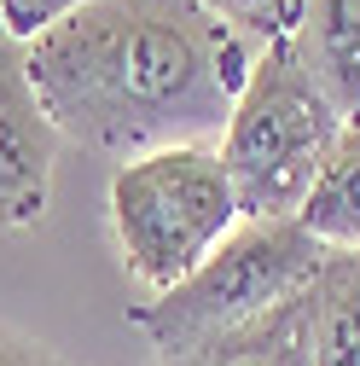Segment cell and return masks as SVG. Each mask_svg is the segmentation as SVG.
Masks as SVG:
<instances>
[{
  "label": "cell",
  "mask_w": 360,
  "mask_h": 366,
  "mask_svg": "<svg viewBox=\"0 0 360 366\" xmlns=\"http://www.w3.org/2000/svg\"><path fill=\"white\" fill-rule=\"evenodd\" d=\"M64 140L105 157L221 146L256 41L204 0H87L24 41Z\"/></svg>",
  "instance_id": "6da1fadb"
},
{
  "label": "cell",
  "mask_w": 360,
  "mask_h": 366,
  "mask_svg": "<svg viewBox=\"0 0 360 366\" xmlns=\"http://www.w3.org/2000/svg\"><path fill=\"white\" fill-rule=\"evenodd\" d=\"M337 134H343V111L302 64L296 41L285 35L256 47V64L233 99L227 134H221V163L233 174L239 215L291 221L314 192V174L331 157Z\"/></svg>",
  "instance_id": "7a4b0ae2"
},
{
  "label": "cell",
  "mask_w": 360,
  "mask_h": 366,
  "mask_svg": "<svg viewBox=\"0 0 360 366\" xmlns=\"http://www.w3.org/2000/svg\"><path fill=\"white\" fill-rule=\"evenodd\" d=\"M239 221L244 215H239L233 174L221 163V146L146 152L116 163L111 174V233L122 267L151 297L198 273Z\"/></svg>",
  "instance_id": "3957f363"
},
{
  "label": "cell",
  "mask_w": 360,
  "mask_h": 366,
  "mask_svg": "<svg viewBox=\"0 0 360 366\" xmlns=\"http://www.w3.org/2000/svg\"><path fill=\"white\" fill-rule=\"evenodd\" d=\"M320 256H326V244L296 215L291 221H239L198 273H186L174 291H157L151 302L134 308V326L151 337L157 360H180V355L261 320L267 308L291 302L314 280Z\"/></svg>",
  "instance_id": "277c9868"
},
{
  "label": "cell",
  "mask_w": 360,
  "mask_h": 366,
  "mask_svg": "<svg viewBox=\"0 0 360 366\" xmlns=\"http://www.w3.org/2000/svg\"><path fill=\"white\" fill-rule=\"evenodd\" d=\"M59 140L29 81V53L0 18V227H35L53 204Z\"/></svg>",
  "instance_id": "5b68a950"
},
{
  "label": "cell",
  "mask_w": 360,
  "mask_h": 366,
  "mask_svg": "<svg viewBox=\"0 0 360 366\" xmlns=\"http://www.w3.org/2000/svg\"><path fill=\"white\" fill-rule=\"evenodd\" d=\"M308 366H360V250H326L302 291Z\"/></svg>",
  "instance_id": "8992f818"
},
{
  "label": "cell",
  "mask_w": 360,
  "mask_h": 366,
  "mask_svg": "<svg viewBox=\"0 0 360 366\" xmlns=\"http://www.w3.org/2000/svg\"><path fill=\"white\" fill-rule=\"evenodd\" d=\"M291 41L314 81L343 111V122L360 117V0H308Z\"/></svg>",
  "instance_id": "52a82bcc"
},
{
  "label": "cell",
  "mask_w": 360,
  "mask_h": 366,
  "mask_svg": "<svg viewBox=\"0 0 360 366\" xmlns=\"http://www.w3.org/2000/svg\"><path fill=\"white\" fill-rule=\"evenodd\" d=\"M296 221L326 250H360V117L343 122L331 157L314 174V192L302 198Z\"/></svg>",
  "instance_id": "ba28073f"
},
{
  "label": "cell",
  "mask_w": 360,
  "mask_h": 366,
  "mask_svg": "<svg viewBox=\"0 0 360 366\" xmlns=\"http://www.w3.org/2000/svg\"><path fill=\"white\" fill-rule=\"evenodd\" d=\"M308 291V285H302ZM302 291L279 308H267L250 326L215 337L180 360H157V366H308V337H302Z\"/></svg>",
  "instance_id": "9c48e42d"
},
{
  "label": "cell",
  "mask_w": 360,
  "mask_h": 366,
  "mask_svg": "<svg viewBox=\"0 0 360 366\" xmlns=\"http://www.w3.org/2000/svg\"><path fill=\"white\" fill-rule=\"evenodd\" d=\"M204 6H215L233 29H244L256 47H267V41H285V35L302 24V6H308V0H204Z\"/></svg>",
  "instance_id": "30bf717a"
},
{
  "label": "cell",
  "mask_w": 360,
  "mask_h": 366,
  "mask_svg": "<svg viewBox=\"0 0 360 366\" xmlns=\"http://www.w3.org/2000/svg\"><path fill=\"white\" fill-rule=\"evenodd\" d=\"M76 6H87V0H0V18H6V29L18 41H35L41 29H53L59 18H70Z\"/></svg>",
  "instance_id": "8fae6325"
},
{
  "label": "cell",
  "mask_w": 360,
  "mask_h": 366,
  "mask_svg": "<svg viewBox=\"0 0 360 366\" xmlns=\"http://www.w3.org/2000/svg\"><path fill=\"white\" fill-rule=\"evenodd\" d=\"M0 366H70V360L53 355L41 337L18 332V326H0Z\"/></svg>",
  "instance_id": "7c38bea8"
}]
</instances>
